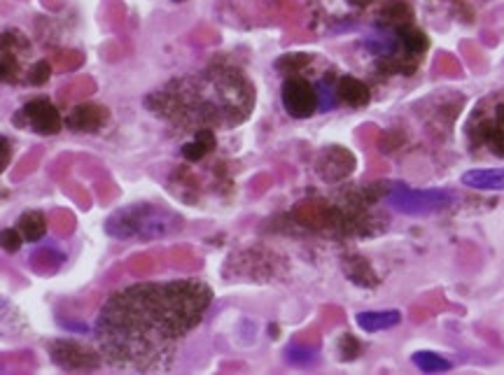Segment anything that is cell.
I'll list each match as a JSON object with an SVG mask.
<instances>
[{"label": "cell", "instance_id": "obj_5", "mask_svg": "<svg viewBox=\"0 0 504 375\" xmlns=\"http://www.w3.org/2000/svg\"><path fill=\"white\" fill-rule=\"evenodd\" d=\"M397 3L402 0H315L318 16L332 26V31H348L360 26V19H365L369 26Z\"/></svg>", "mask_w": 504, "mask_h": 375}, {"label": "cell", "instance_id": "obj_12", "mask_svg": "<svg viewBox=\"0 0 504 375\" xmlns=\"http://www.w3.org/2000/svg\"><path fill=\"white\" fill-rule=\"evenodd\" d=\"M460 182L474 191H504V168H472L462 173Z\"/></svg>", "mask_w": 504, "mask_h": 375}, {"label": "cell", "instance_id": "obj_19", "mask_svg": "<svg viewBox=\"0 0 504 375\" xmlns=\"http://www.w3.org/2000/svg\"><path fill=\"white\" fill-rule=\"evenodd\" d=\"M22 245H24V236L19 231H15V228H3V231H0V249L15 254L22 249Z\"/></svg>", "mask_w": 504, "mask_h": 375}, {"label": "cell", "instance_id": "obj_3", "mask_svg": "<svg viewBox=\"0 0 504 375\" xmlns=\"http://www.w3.org/2000/svg\"><path fill=\"white\" fill-rule=\"evenodd\" d=\"M185 228V219L170 208L157 203H131L112 212L106 219V233L118 240H161Z\"/></svg>", "mask_w": 504, "mask_h": 375}, {"label": "cell", "instance_id": "obj_15", "mask_svg": "<svg viewBox=\"0 0 504 375\" xmlns=\"http://www.w3.org/2000/svg\"><path fill=\"white\" fill-rule=\"evenodd\" d=\"M318 94V112H332L341 106L339 101V75L324 73L320 80L314 82Z\"/></svg>", "mask_w": 504, "mask_h": 375}, {"label": "cell", "instance_id": "obj_17", "mask_svg": "<svg viewBox=\"0 0 504 375\" xmlns=\"http://www.w3.org/2000/svg\"><path fill=\"white\" fill-rule=\"evenodd\" d=\"M411 361H414L416 369L420 373H446L451 370V361L441 357L439 352H430V350H418V352L411 354Z\"/></svg>", "mask_w": 504, "mask_h": 375}, {"label": "cell", "instance_id": "obj_22", "mask_svg": "<svg viewBox=\"0 0 504 375\" xmlns=\"http://www.w3.org/2000/svg\"><path fill=\"white\" fill-rule=\"evenodd\" d=\"M178 3H180V0H178Z\"/></svg>", "mask_w": 504, "mask_h": 375}, {"label": "cell", "instance_id": "obj_6", "mask_svg": "<svg viewBox=\"0 0 504 375\" xmlns=\"http://www.w3.org/2000/svg\"><path fill=\"white\" fill-rule=\"evenodd\" d=\"M383 201L399 215L420 217L451 208L458 201V194L451 189H411L406 185H393L386 191Z\"/></svg>", "mask_w": 504, "mask_h": 375}, {"label": "cell", "instance_id": "obj_2", "mask_svg": "<svg viewBox=\"0 0 504 375\" xmlns=\"http://www.w3.org/2000/svg\"><path fill=\"white\" fill-rule=\"evenodd\" d=\"M145 107L185 133L236 128L255 107V86L243 70L212 64L166 82L145 98Z\"/></svg>", "mask_w": 504, "mask_h": 375}, {"label": "cell", "instance_id": "obj_1", "mask_svg": "<svg viewBox=\"0 0 504 375\" xmlns=\"http://www.w3.org/2000/svg\"><path fill=\"white\" fill-rule=\"evenodd\" d=\"M211 303L212 289L201 280L124 287L103 303L96 318V350L112 370L166 373Z\"/></svg>", "mask_w": 504, "mask_h": 375}, {"label": "cell", "instance_id": "obj_4", "mask_svg": "<svg viewBox=\"0 0 504 375\" xmlns=\"http://www.w3.org/2000/svg\"><path fill=\"white\" fill-rule=\"evenodd\" d=\"M468 145L474 157L504 159V91L477 103L468 122Z\"/></svg>", "mask_w": 504, "mask_h": 375}, {"label": "cell", "instance_id": "obj_7", "mask_svg": "<svg viewBox=\"0 0 504 375\" xmlns=\"http://www.w3.org/2000/svg\"><path fill=\"white\" fill-rule=\"evenodd\" d=\"M31 56V40L24 33L0 31V85H16L26 82L33 66L24 64Z\"/></svg>", "mask_w": 504, "mask_h": 375}, {"label": "cell", "instance_id": "obj_8", "mask_svg": "<svg viewBox=\"0 0 504 375\" xmlns=\"http://www.w3.org/2000/svg\"><path fill=\"white\" fill-rule=\"evenodd\" d=\"M283 107L294 119H308L318 112V94L315 85L306 80L302 73L285 75V82L281 86Z\"/></svg>", "mask_w": 504, "mask_h": 375}, {"label": "cell", "instance_id": "obj_9", "mask_svg": "<svg viewBox=\"0 0 504 375\" xmlns=\"http://www.w3.org/2000/svg\"><path fill=\"white\" fill-rule=\"evenodd\" d=\"M49 360L64 370H96L103 366V357L98 350L87 348L77 340H52L47 345Z\"/></svg>", "mask_w": 504, "mask_h": 375}, {"label": "cell", "instance_id": "obj_16", "mask_svg": "<svg viewBox=\"0 0 504 375\" xmlns=\"http://www.w3.org/2000/svg\"><path fill=\"white\" fill-rule=\"evenodd\" d=\"M19 233L24 236L26 243H37V240L45 238L47 233V219H45L43 212L28 210L19 217Z\"/></svg>", "mask_w": 504, "mask_h": 375}, {"label": "cell", "instance_id": "obj_13", "mask_svg": "<svg viewBox=\"0 0 504 375\" xmlns=\"http://www.w3.org/2000/svg\"><path fill=\"white\" fill-rule=\"evenodd\" d=\"M339 101L348 107H365L372 101V89L355 75H339Z\"/></svg>", "mask_w": 504, "mask_h": 375}, {"label": "cell", "instance_id": "obj_14", "mask_svg": "<svg viewBox=\"0 0 504 375\" xmlns=\"http://www.w3.org/2000/svg\"><path fill=\"white\" fill-rule=\"evenodd\" d=\"M357 327L365 333H378L395 329L402 322V312L399 310H365L355 315Z\"/></svg>", "mask_w": 504, "mask_h": 375}, {"label": "cell", "instance_id": "obj_20", "mask_svg": "<svg viewBox=\"0 0 504 375\" xmlns=\"http://www.w3.org/2000/svg\"><path fill=\"white\" fill-rule=\"evenodd\" d=\"M287 360L297 366H306L315 360V352L311 348H306V345H290L287 348Z\"/></svg>", "mask_w": 504, "mask_h": 375}, {"label": "cell", "instance_id": "obj_10", "mask_svg": "<svg viewBox=\"0 0 504 375\" xmlns=\"http://www.w3.org/2000/svg\"><path fill=\"white\" fill-rule=\"evenodd\" d=\"M19 115H22L24 119H26L28 127L36 133H40V136H57V133L61 131V127H64L61 112L57 110L52 103L45 101V98L26 103Z\"/></svg>", "mask_w": 504, "mask_h": 375}, {"label": "cell", "instance_id": "obj_21", "mask_svg": "<svg viewBox=\"0 0 504 375\" xmlns=\"http://www.w3.org/2000/svg\"><path fill=\"white\" fill-rule=\"evenodd\" d=\"M12 159V149H10V143H7L5 137H0V173L7 168V164H10Z\"/></svg>", "mask_w": 504, "mask_h": 375}, {"label": "cell", "instance_id": "obj_18", "mask_svg": "<svg viewBox=\"0 0 504 375\" xmlns=\"http://www.w3.org/2000/svg\"><path fill=\"white\" fill-rule=\"evenodd\" d=\"M49 77H52V66H49V61H45V58H37L36 64H33L31 73H28V85L40 86V85H45Z\"/></svg>", "mask_w": 504, "mask_h": 375}, {"label": "cell", "instance_id": "obj_11", "mask_svg": "<svg viewBox=\"0 0 504 375\" xmlns=\"http://www.w3.org/2000/svg\"><path fill=\"white\" fill-rule=\"evenodd\" d=\"M110 119V112L98 103H82L75 106L73 112L66 117V127L75 133H96L101 131Z\"/></svg>", "mask_w": 504, "mask_h": 375}]
</instances>
